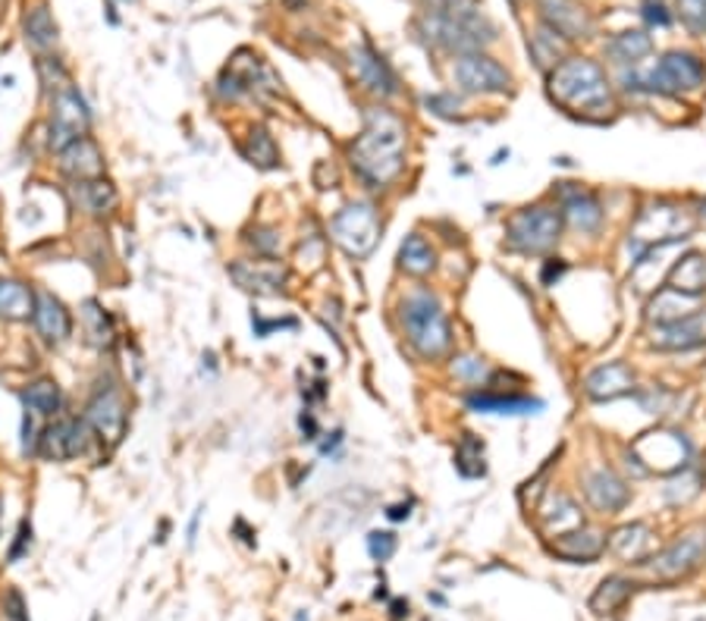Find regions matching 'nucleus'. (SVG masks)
I'll return each mask as SVG.
<instances>
[{"instance_id": "7", "label": "nucleus", "mask_w": 706, "mask_h": 621, "mask_svg": "<svg viewBox=\"0 0 706 621\" xmlns=\"http://www.w3.org/2000/svg\"><path fill=\"white\" fill-rule=\"evenodd\" d=\"M330 232H333V242L349 258H367L381 239V220H377V211L371 204L359 201V204H349L333 217Z\"/></svg>"}, {"instance_id": "3", "label": "nucleus", "mask_w": 706, "mask_h": 621, "mask_svg": "<svg viewBox=\"0 0 706 621\" xmlns=\"http://www.w3.org/2000/svg\"><path fill=\"white\" fill-rule=\"evenodd\" d=\"M549 98L568 113H578L587 120H603L613 107L606 72L584 57L562 60L559 67L549 72Z\"/></svg>"}, {"instance_id": "33", "label": "nucleus", "mask_w": 706, "mask_h": 621, "mask_svg": "<svg viewBox=\"0 0 706 621\" xmlns=\"http://www.w3.org/2000/svg\"><path fill=\"white\" fill-rule=\"evenodd\" d=\"M471 411H484V414H531V411L544 409V402L534 399H518V395H471L468 399Z\"/></svg>"}, {"instance_id": "14", "label": "nucleus", "mask_w": 706, "mask_h": 621, "mask_svg": "<svg viewBox=\"0 0 706 621\" xmlns=\"http://www.w3.org/2000/svg\"><path fill=\"white\" fill-rule=\"evenodd\" d=\"M706 552V531H690L685 533L682 540H675L669 550L663 552L653 565V574L659 581H678L685 578L688 571H694L700 565Z\"/></svg>"}, {"instance_id": "1", "label": "nucleus", "mask_w": 706, "mask_h": 621, "mask_svg": "<svg viewBox=\"0 0 706 621\" xmlns=\"http://www.w3.org/2000/svg\"><path fill=\"white\" fill-rule=\"evenodd\" d=\"M402 154H405V126H402V120L393 117L390 110H381V107L367 110L362 136L349 148L355 173L374 189L390 186L405 167Z\"/></svg>"}, {"instance_id": "5", "label": "nucleus", "mask_w": 706, "mask_h": 621, "mask_svg": "<svg viewBox=\"0 0 706 621\" xmlns=\"http://www.w3.org/2000/svg\"><path fill=\"white\" fill-rule=\"evenodd\" d=\"M625 89L628 91H659V94H682L697 91L706 82V67L694 53L672 51L666 53L650 72H625Z\"/></svg>"}, {"instance_id": "31", "label": "nucleus", "mask_w": 706, "mask_h": 621, "mask_svg": "<svg viewBox=\"0 0 706 621\" xmlns=\"http://www.w3.org/2000/svg\"><path fill=\"white\" fill-rule=\"evenodd\" d=\"M75 198L94 217L110 213L117 208V192H113L108 179H82V182H75Z\"/></svg>"}, {"instance_id": "16", "label": "nucleus", "mask_w": 706, "mask_h": 621, "mask_svg": "<svg viewBox=\"0 0 706 621\" xmlns=\"http://www.w3.org/2000/svg\"><path fill=\"white\" fill-rule=\"evenodd\" d=\"M349 63H352V70H355V79H359L371 94H381V98L396 94V76H393V70L386 67V60H383L374 48H367V44L352 48V51H349Z\"/></svg>"}, {"instance_id": "48", "label": "nucleus", "mask_w": 706, "mask_h": 621, "mask_svg": "<svg viewBox=\"0 0 706 621\" xmlns=\"http://www.w3.org/2000/svg\"><path fill=\"white\" fill-rule=\"evenodd\" d=\"M412 515V512H409V505H393V509H390V518H393V521H402V518H409Z\"/></svg>"}, {"instance_id": "27", "label": "nucleus", "mask_w": 706, "mask_h": 621, "mask_svg": "<svg viewBox=\"0 0 706 621\" xmlns=\"http://www.w3.org/2000/svg\"><path fill=\"white\" fill-rule=\"evenodd\" d=\"M669 289H678L685 296H700L706 289V258L704 254H685L669 270Z\"/></svg>"}, {"instance_id": "23", "label": "nucleus", "mask_w": 706, "mask_h": 621, "mask_svg": "<svg viewBox=\"0 0 706 621\" xmlns=\"http://www.w3.org/2000/svg\"><path fill=\"white\" fill-rule=\"evenodd\" d=\"M562 217L581 232H594L603 223V208L597 196H591L587 189H565L562 198Z\"/></svg>"}, {"instance_id": "11", "label": "nucleus", "mask_w": 706, "mask_h": 621, "mask_svg": "<svg viewBox=\"0 0 706 621\" xmlns=\"http://www.w3.org/2000/svg\"><path fill=\"white\" fill-rule=\"evenodd\" d=\"M276 89H280V82L273 79V72L258 57H245V53H239L220 76V91L226 98H242V94H258L261 98V94Z\"/></svg>"}, {"instance_id": "42", "label": "nucleus", "mask_w": 706, "mask_h": 621, "mask_svg": "<svg viewBox=\"0 0 706 621\" xmlns=\"http://www.w3.org/2000/svg\"><path fill=\"white\" fill-rule=\"evenodd\" d=\"M367 550H371V555H374L377 562H386V559L396 552V537L390 531H374L367 537Z\"/></svg>"}, {"instance_id": "18", "label": "nucleus", "mask_w": 706, "mask_h": 621, "mask_svg": "<svg viewBox=\"0 0 706 621\" xmlns=\"http://www.w3.org/2000/svg\"><path fill=\"white\" fill-rule=\"evenodd\" d=\"M634 445H641V449H653V452H637L634 449V455L641 459V462H647L653 471H678V468H685V459H688V443L678 437V433H647L644 440H637Z\"/></svg>"}, {"instance_id": "19", "label": "nucleus", "mask_w": 706, "mask_h": 621, "mask_svg": "<svg viewBox=\"0 0 706 621\" xmlns=\"http://www.w3.org/2000/svg\"><path fill=\"white\" fill-rule=\"evenodd\" d=\"M584 390H587L591 399H597V402H609V399H618V395L634 392V373L628 364L609 361V364L597 368V371L584 380Z\"/></svg>"}, {"instance_id": "38", "label": "nucleus", "mask_w": 706, "mask_h": 621, "mask_svg": "<svg viewBox=\"0 0 706 621\" xmlns=\"http://www.w3.org/2000/svg\"><path fill=\"white\" fill-rule=\"evenodd\" d=\"M628 593H632V584H628L625 578H609V581H603L597 593L591 597V609H594L597 615L616 612L618 605L628 600Z\"/></svg>"}, {"instance_id": "34", "label": "nucleus", "mask_w": 706, "mask_h": 621, "mask_svg": "<svg viewBox=\"0 0 706 621\" xmlns=\"http://www.w3.org/2000/svg\"><path fill=\"white\" fill-rule=\"evenodd\" d=\"M242 154L249 163L254 167H261V170H273V167H280V151H276V142H273V136L268 129H252L249 132V139L242 144Z\"/></svg>"}, {"instance_id": "4", "label": "nucleus", "mask_w": 706, "mask_h": 621, "mask_svg": "<svg viewBox=\"0 0 706 621\" xmlns=\"http://www.w3.org/2000/svg\"><path fill=\"white\" fill-rule=\"evenodd\" d=\"M399 320H402V330L417 355L443 358L450 352L453 330H450L446 311L434 292L417 289L412 296H405V302L399 308Z\"/></svg>"}, {"instance_id": "26", "label": "nucleus", "mask_w": 706, "mask_h": 621, "mask_svg": "<svg viewBox=\"0 0 706 621\" xmlns=\"http://www.w3.org/2000/svg\"><path fill=\"white\" fill-rule=\"evenodd\" d=\"M36 314V292L19 280L0 277V318L29 320Z\"/></svg>"}, {"instance_id": "6", "label": "nucleus", "mask_w": 706, "mask_h": 621, "mask_svg": "<svg viewBox=\"0 0 706 621\" xmlns=\"http://www.w3.org/2000/svg\"><path fill=\"white\" fill-rule=\"evenodd\" d=\"M562 213L553 208H525L518 211L506 227L508 249L522 251V254H546L559 242Z\"/></svg>"}, {"instance_id": "9", "label": "nucleus", "mask_w": 706, "mask_h": 621, "mask_svg": "<svg viewBox=\"0 0 706 621\" xmlns=\"http://www.w3.org/2000/svg\"><path fill=\"white\" fill-rule=\"evenodd\" d=\"M453 76L458 89L471 91V94H500L512 86V76L506 72V67H500L493 57L481 51L462 53L455 60Z\"/></svg>"}, {"instance_id": "10", "label": "nucleus", "mask_w": 706, "mask_h": 621, "mask_svg": "<svg viewBox=\"0 0 706 621\" xmlns=\"http://www.w3.org/2000/svg\"><path fill=\"white\" fill-rule=\"evenodd\" d=\"M85 421H89V427L94 430V437L113 449V445L123 440V433H127V421H129L123 392L113 390V387L98 392V395L89 402Z\"/></svg>"}, {"instance_id": "22", "label": "nucleus", "mask_w": 706, "mask_h": 621, "mask_svg": "<svg viewBox=\"0 0 706 621\" xmlns=\"http://www.w3.org/2000/svg\"><path fill=\"white\" fill-rule=\"evenodd\" d=\"M32 320H36L38 333L48 339V342H63V339L73 333L70 311L51 292H36V314H32Z\"/></svg>"}, {"instance_id": "28", "label": "nucleus", "mask_w": 706, "mask_h": 621, "mask_svg": "<svg viewBox=\"0 0 706 621\" xmlns=\"http://www.w3.org/2000/svg\"><path fill=\"white\" fill-rule=\"evenodd\" d=\"M399 267L412 277H427L436 267V251L431 249V242L424 236L412 232L399 249Z\"/></svg>"}, {"instance_id": "37", "label": "nucleus", "mask_w": 706, "mask_h": 621, "mask_svg": "<svg viewBox=\"0 0 706 621\" xmlns=\"http://www.w3.org/2000/svg\"><path fill=\"white\" fill-rule=\"evenodd\" d=\"M82 320H85V333H89L91 345H110L113 342V320L110 314L101 308V304L89 299V302L82 304Z\"/></svg>"}, {"instance_id": "12", "label": "nucleus", "mask_w": 706, "mask_h": 621, "mask_svg": "<svg viewBox=\"0 0 706 621\" xmlns=\"http://www.w3.org/2000/svg\"><path fill=\"white\" fill-rule=\"evenodd\" d=\"M89 421L79 418H63L51 424L38 440H41V455L51 462H70L89 449Z\"/></svg>"}, {"instance_id": "20", "label": "nucleus", "mask_w": 706, "mask_h": 621, "mask_svg": "<svg viewBox=\"0 0 706 621\" xmlns=\"http://www.w3.org/2000/svg\"><path fill=\"white\" fill-rule=\"evenodd\" d=\"M584 493L591 499V505L599 509V512H606V515H616L618 509H625V502L632 497L628 487H625L613 471H606V468L587 474V480H584Z\"/></svg>"}, {"instance_id": "47", "label": "nucleus", "mask_w": 706, "mask_h": 621, "mask_svg": "<svg viewBox=\"0 0 706 621\" xmlns=\"http://www.w3.org/2000/svg\"><path fill=\"white\" fill-rule=\"evenodd\" d=\"M299 424H302V430L309 433V440L317 437V424H314V418H311V414H302V421H299Z\"/></svg>"}, {"instance_id": "24", "label": "nucleus", "mask_w": 706, "mask_h": 621, "mask_svg": "<svg viewBox=\"0 0 706 621\" xmlns=\"http://www.w3.org/2000/svg\"><path fill=\"white\" fill-rule=\"evenodd\" d=\"M603 550H606V540L597 531H584V528H575V531L556 537V547H553L556 555L572 559V562H591Z\"/></svg>"}, {"instance_id": "32", "label": "nucleus", "mask_w": 706, "mask_h": 621, "mask_svg": "<svg viewBox=\"0 0 706 621\" xmlns=\"http://www.w3.org/2000/svg\"><path fill=\"white\" fill-rule=\"evenodd\" d=\"M22 402H26V411L36 414V418H54L60 405H63V392L57 387L54 380H38L29 390L22 392Z\"/></svg>"}, {"instance_id": "44", "label": "nucleus", "mask_w": 706, "mask_h": 621, "mask_svg": "<svg viewBox=\"0 0 706 621\" xmlns=\"http://www.w3.org/2000/svg\"><path fill=\"white\" fill-rule=\"evenodd\" d=\"M568 267H565V261H559V258H549L544 264V273H541V280H544V286H553L556 280H559L562 273H565Z\"/></svg>"}, {"instance_id": "36", "label": "nucleus", "mask_w": 706, "mask_h": 621, "mask_svg": "<svg viewBox=\"0 0 706 621\" xmlns=\"http://www.w3.org/2000/svg\"><path fill=\"white\" fill-rule=\"evenodd\" d=\"M455 468L462 478H484L487 464H484V443L474 437V433H465L462 443L455 449Z\"/></svg>"}, {"instance_id": "50", "label": "nucleus", "mask_w": 706, "mask_h": 621, "mask_svg": "<svg viewBox=\"0 0 706 621\" xmlns=\"http://www.w3.org/2000/svg\"><path fill=\"white\" fill-rule=\"evenodd\" d=\"M0 505H3V502H0Z\"/></svg>"}, {"instance_id": "40", "label": "nucleus", "mask_w": 706, "mask_h": 621, "mask_svg": "<svg viewBox=\"0 0 706 621\" xmlns=\"http://www.w3.org/2000/svg\"><path fill=\"white\" fill-rule=\"evenodd\" d=\"M678 13L690 32L706 36V0H678Z\"/></svg>"}, {"instance_id": "30", "label": "nucleus", "mask_w": 706, "mask_h": 621, "mask_svg": "<svg viewBox=\"0 0 706 621\" xmlns=\"http://www.w3.org/2000/svg\"><path fill=\"white\" fill-rule=\"evenodd\" d=\"M650 51V38L644 36V32H622V36H616L606 44V53L613 57V63H618V67H632V70H637L641 60Z\"/></svg>"}, {"instance_id": "25", "label": "nucleus", "mask_w": 706, "mask_h": 621, "mask_svg": "<svg viewBox=\"0 0 706 621\" xmlns=\"http://www.w3.org/2000/svg\"><path fill=\"white\" fill-rule=\"evenodd\" d=\"M697 311H700V296H685V292L666 286L656 296V302L650 304V320H656V323H672V320L690 318Z\"/></svg>"}, {"instance_id": "17", "label": "nucleus", "mask_w": 706, "mask_h": 621, "mask_svg": "<svg viewBox=\"0 0 706 621\" xmlns=\"http://www.w3.org/2000/svg\"><path fill=\"white\" fill-rule=\"evenodd\" d=\"M541 17H544V26H549L565 41L587 38L594 29L587 10L581 7L578 0H541Z\"/></svg>"}, {"instance_id": "2", "label": "nucleus", "mask_w": 706, "mask_h": 621, "mask_svg": "<svg viewBox=\"0 0 706 621\" xmlns=\"http://www.w3.org/2000/svg\"><path fill=\"white\" fill-rule=\"evenodd\" d=\"M421 32L443 51H481L493 41V26L481 13V0H431L421 13Z\"/></svg>"}, {"instance_id": "49", "label": "nucleus", "mask_w": 706, "mask_h": 621, "mask_svg": "<svg viewBox=\"0 0 706 621\" xmlns=\"http://www.w3.org/2000/svg\"><path fill=\"white\" fill-rule=\"evenodd\" d=\"M402 609H409V605H405V603H396V605H393V615H396V619H402V615H405Z\"/></svg>"}, {"instance_id": "15", "label": "nucleus", "mask_w": 706, "mask_h": 621, "mask_svg": "<svg viewBox=\"0 0 706 621\" xmlns=\"http://www.w3.org/2000/svg\"><path fill=\"white\" fill-rule=\"evenodd\" d=\"M653 349L659 352H688L706 342V311H697L690 318L672 320V323H656L653 330Z\"/></svg>"}, {"instance_id": "13", "label": "nucleus", "mask_w": 706, "mask_h": 621, "mask_svg": "<svg viewBox=\"0 0 706 621\" xmlns=\"http://www.w3.org/2000/svg\"><path fill=\"white\" fill-rule=\"evenodd\" d=\"M230 277L254 296H283L290 283V270L280 261H235L230 264Z\"/></svg>"}, {"instance_id": "43", "label": "nucleus", "mask_w": 706, "mask_h": 621, "mask_svg": "<svg viewBox=\"0 0 706 621\" xmlns=\"http://www.w3.org/2000/svg\"><path fill=\"white\" fill-rule=\"evenodd\" d=\"M29 543H32V524H29V521H22V524H19V533H17V547L10 550V562H17L19 555H22V550H26Z\"/></svg>"}, {"instance_id": "39", "label": "nucleus", "mask_w": 706, "mask_h": 621, "mask_svg": "<svg viewBox=\"0 0 706 621\" xmlns=\"http://www.w3.org/2000/svg\"><path fill=\"white\" fill-rule=\"evenodd\" d=\"M565 41V38H562ZM562 41L559 36L549 29V26H541V32L537 36H531V53H534V60L541 63V67H559V57H562Z\"/></svg>"}, {"instance_id": "35", "label": "nucleus", "mask_w": 706, "mask_h": 621, "mask_svg": "<svg viewBox=\"0 0 706 621\" xmlns=\"http://www.w3.org/2000/svg\"><path fill=\"white\" fill-rule=\"evenodd\" d=\"M26 38H29L36 48H41V51H44V48H54L57 22L48 7H32V10L26 13Z\"/></svg>"}, {"instance_id": "29", "label": "nucleus", "mask_w": 706, "mask_h": 621, "mask_svg": "<svg viewBox=\"0 0 706 621\" xmlns=\"http://www.w3.org/2000/svg\"><path fill=\"white\" fill-rule=\"evenodd\" d=\"M653 550V537L647 524H628L613 537V552L625 562H644Z\"/></svg>"}, {"instance_id": "21", "label": "nucleus", "mask_w": 706, "mask_h": 621, "mask_svg": "<svg viewBox=\"0 0 706 621\" xmlns=\"http://www.w3.org/2000/svg\"><path fill=\"white\" fill-rule=\"evenodd\" d=\"M60 167H63V173H70L75 182H82V179H101L104 177V158H101V148L94 139H79V142L67 144L63 151H60Z\"/></svg>"}, {"instance_id": "45", "label": "nucleus", "mask_w": 706, "mask_h": 621, "mask_svg": "<svg viewBox=\"0 0 706 621\" xmlns=\"http://www.w3.org/2000/svg\"><path fill=\"white\" fill-rule=\"evenodd\" d=\"M254 323V333L258 337H268L271 330H276V327H295V320H261V318H252Z\"/></svg>"}, {"instance_id": "8", "label": "nucleus", "mask_w": 706, "mask_h": 621, "mask_svg": "<svg viewBox=\"0 0 706 621\" xmlns=\"http://www.w3.org/2000/svg\"><path fill=\"white\" fill-rule=\"evenodd\" d=\"M91 113L82 94L70 86V82H60L54 86V98H51V148L57 154L67 148V144L79 142L89 136Z\"/></svg>"}, {"instance_id": "46", "label": "nucleus", "mask_w": 706, "mask_h": 621, "mask_svg": "<svg viewBox=\"0 0 706 621\" xmlns=\"http://www.w3.org/2000/svg\"><path fill=\"white\" fill-rule=\"evenodd\" d=\"M644 17L650 19V22H656V26H669L672 22V17L669 13H666V7H663V3H647V13H644Z\"/></svg>"}, {"instance_id": "41", "label": "nucleus", "mask_w": 706, "mask_h": 621, "mask_svg": "<svg viewBox=\"0 0 706 621\" xmlns=\"http://www.w3.org/2000/svg\"><path fill=\"white\" fill-rule=\"evenodd\" d=\"M453 371L458 380H465V383H474V387H481V380L487 377V364L481 361V358H455Z\"/></svg>"}]
</instances>
